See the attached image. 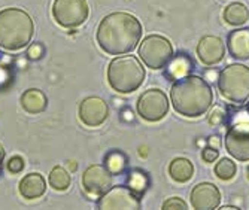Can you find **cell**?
Segmentation results:
<instances>
[{
	"label": "cell",
	"mask_w": 249,
	"mask_h": 210,
	"mask_svg": "<svg viewBox=\"0 0 249 210\" xmlns=\"http://www.w3.org/2000/svg\"><path fill=\"white\" fill-rule=\"evenodd\" d=\"M191 69H193L191 58L187 57L185 54H179L178 57H175L169 61L166 75L169 76V79H179V78L188 75Z\"/></svg>",
	"instance_id": "ffe728a7"
},
{
	"label": "cell",
	"mask_w": 249,
	"mask_h": 210,
	"mask_svg": "<svg viewBox=\"0 0 249 210\" xmlns=\"http://www.w3.org/2000/svg\"><path fill=\"white\" fill-rule=\"evenodd\" d=\"M139 57L149 69H163L173 58V46L161 35H149L141 42Z\"/></svg>",
	"instance_id": "8992f818"
},
{
	"label": "cell",
	"mask_w": 249,
	"mask_h": 210,
	"mask_svg": "<svg viewBox=\"0 0 249 210\" xmlns=\"http://www.w3.org/2000/svg\"><path fill=\"white\" fill-rule=\"evenodd\" d=\"M225 149L237 161H249V122L233 124L225 134Z\"/></svg>",
	"instance_id": "9c48e42d"
},
{
	"label": "cell",
	"mask_w": 249,
	"mask_h": 210,
	"mask_svg": "<svg viewBox=\"0 0 249 210\" xmlns=\"http://www.w3.org/2000/svg\"><path fill=\"white\" fill-rule=\"evenodd\" d=\"M145 81V69L134 55L117 57L109 63L107 82L118 92L127 94L138 89Z\"/></svg>",
	"instance_id": "277c9868"
},
{
	"label": "cell",
	"mask_w": 249,
	"mask_h": 210,
	"mask_svg": "<svg viewBox=\"0 0 249 210\" xmlns=\"http://www.w3.org/2000/svg\"><path fill=\"white\" fill-rule=\"evenodd\" d=\"M109 116V106L100 97H87L79 105V120L87 127H99Z\"/></svg>",
	"instance_id": "7c38bea8"
},
{
	"label": "cell",
	"mask_w": 249,
	"mask_h": 210,
	"mask_svg": "<svg viewBox=\"0 0 249 210\" xmlns=\"http://www.w3.org/2000/svg\"><path fill=\"white\" fill-rule=\"evenodd\" d=\"M89 8L87 0H55L53 15L61 27H79L87 21Z\"/></svg>",
	"instance_id": "52a82bcc"
},
{
	"label": "cell",
	"mask_w": 249,
	"mask_h": 210,
	"mask_svg": "<svg viewBox=\"0 0 249 210\" xmlns=\"http://www.w3.org/2000/svg\"><path fill=\"white\" fill-rule=\"evenodd\" d=\"M246 110H248V113H249V103H248V107H246Z\"/></svg>",
	"instance_id": "836d02e7"
},
{
	"label": "cell",
	"mask_w": 249,
	"mask_h": 210,
	"mask_svg": "<svg viewBox=\"0 0 249 210\" xmlns=\"http://www.w3.org/2000/svg\"><path fill=\"white\" fill-rule=\"evenodd\" d=\"M35 24L30 15L17 8L0 11V46L8 51H19L30 43Z\"/></svg>",
	"instance_id": "3957f363"
},
{
	"label": "cell",
	"mask_w": 249,
	"mask_h": 210,
	"mask_svg": "<svg viewBox=\"0 0 249 210\" xmlns=\"http://www.w3.org/2000/svg\"><path fill=\"white\" fill-rule=\"evenodd\" d=\"M191 206L197 210H211L216 209L221 203V192L216 185L211 182L197 183L190 195Z\"/></svg>",
	"instance_id": "4fadbf2b"
},
{
	"label": "cell",
	"mask_w": 249,
	"mask_h": 210,
	"mask_svg": "<svg viewBox=\"0 0 249 210\" xmlns=\"http://www.w3.org/2000/svg\"><path fill=\"white\" fill-rule=\"evenodd\" d=\"M187 207H188L187 203H185L182 198H179V197H170V198H167V200L163 203V209H164V210H173V209L185 210Z\"/></svg>",
	"instance_id": "d4e9b609"
},
{
	"label": "cell",
	"mask_w": 249,
	"mask_h": 210,
	"mask_svg": "<svg viewBox=\"0 0 249 210\" xmlns=\"http://www.w3.org/2000/svg\"><path fill=\"white\" fill-rule=\"evenodd\" d=\"M209 145L213 146V148H219V146H221V140H219V137H218V136H212V137L209 139Z\"/></svg>",
	"instance_id": "f546056e"
},
{
	"label": "cell",
	"mask_w": 249,
	"mask_h": 210,
	"mask_svg": "<svg viewBox=\"0 0 249 210\" xmlns=\"http://www.w3.org/2000/svg\"><path fill=\"white\" fill-rule=\"evenodd\" d=\"M21 105H22V109H24L27 113L36 115V113H40L47 109L48 100H47V96H45L40 89L30 88L26 92H22Z\"/></svg>",
	"instance_id": "e0dca14e"
},
{
	"label": "cell",
	"mask_w": 249,
	"mask_h": 210,
	"mask_svg": "<svg viewBox=\"0 0 249 210\" xmlns=\"http://www.w3.org/2000/svg\"><path fill=\"white\" fill-rule=\"evenodd\" d=\"M222 17L227 24H230L233 27H239V26H243L245 22H248L249 9L245 3L234 2V3H230L229 6H225Z\"/></svg>",
	"instance_id": "d6986e66"
},
{
	"label": "cell",
	"mask_w": 249,
	"mask_h": 210,
	"mask_svg": "<svg viewBox=\"0 0 249 210\" xmlns=\"http://www.w3.org/2000/svg\"><path fill=\"white\" fill-rule=\"evenodd\" d=\"M82 186L87 194L102 197L112 188V172L102 164L89 166L82 175Z\"/></svg>",
	"instance_id": "30bf717a"
},
{
	"label": "cell",
	"mask_w": 249,
	"mask_h": 210,
	"mask_svg": "<svg viewBox=\"0 0 249 210\" xmlns=\"http://www.w3.org/2000/svg\"><path fill=\"white\" fill-rule=\"evenodd\" d=\"M141 198L139 194L125 186H115L102 195L99 201V209H139Z\"/></svg>",
	"instance_id": "8fae6325"
},
{
	"label": "cell",
	"mask_w": 249,
	"mask_h": 210,
	"mask_svg": "<svg viewBox=\"0 0 249 210\" xmlns=\"http://www.w3.org/2000/svg\"><path fill=\"white\" fill-rule=\"evenodd\" d=\"M218 155H219L218 148H213V146H208V148L203 149V152H201V157H203V159H205L206 162H213L218 158Z\"/></svg>",
	"instance_id": "83f0119b"
},
{
	"label": "cell",
	"mask_w": 249,
	"mask_h": 210,
	"mask_svg": "<svg viewBox=\"0 0 249 210\" xmlns=\"http://www.w3.org/2000/svg\"><path fill=\"white\" fill-rule=\"evenodd\" d=\"M71 175L63 167H54L50 173V185L55 191H66L71 186Z\"/></svg>",
	"instance_id": "44dd1931"
},
{
	"label": "cell",
	"mask_w": 249,
	"mask_h": 210,
	"mask_svg": "<svg viewBox=\"0 0 249 210\" xmlns=\"http://www.w3.org/2000/svg\"><path fill=\"white\" fill-rule=\"evenodd\" d=\"M248 179H249V167H248Z\"/></svg>",
	"instance_id": "e575fe53"
},
{
	"label": "cell",
	"mask_w": 249,
	"mask_h": 210,
	"mask_svg": "<svg viewBox=\"0 0 249 210\" xmlns=\"http://www.w3.org/2000/svg\"><path fill=\"white\" fill-rule=\"evenodd\" d=\"M6 169L11 172V173H19L22 172V169H24V159H22L21 157H12L8 164H6Z\"/></svg>",
	"instance_id": "4316f807"
},
{
	"label": "cell",
	"mask_w": 249,
	"mask_h": 210,
	"mask_svg": "<svg viewBox=\"0 0 249 210\" xmlns=\"http://www.w3.org/2000/svg\"><path fill=\"white\" fill-rule=\"evenodd\" d=\"M227 48L233 58H249V29L233 30L227 37Z\"/></svg>",
	"instance_id": "9a60e30c"
},
{
	"label": "cell",
	"mask_w": 249,
	"mask_h": 210,
	"mask_svg": "<svg viewBox=\"0 0 249 210\" xmlns=\"http://www.w3.org/2000/svg\"><path fill=\"white\" fill-rule=\"evenodd\" d=\"M222 209L225 210V209H237V207H234V206H224Z\"/></svg>",
	"instance_id": "d6a6232c"
},
{
	"label": "cell",
	"mask_w": 249,
	"mask_h": 210,
	"mask_svg": "<svg viewBox=\"0 0 249 210\" xmlns=\"http://www.w3.org/2000/svg\"><path fill=\"white\" fill-rule=\"evenodd\" d=\"M127 158L121 152H110L106 157V167L112 172V175H118L125 169Z\"/></svg>",
	"instance_id": "603a6c76"
},
{
	"label": "cell",
	"mask_w": 249,
	"mask_h": 210,
	"mask_svg": "<svg viewBox=\"0 0 249 210\" xmlns=\"http://www.w3.org/2000/svg\"><path fill=\"white\" fill-rule=\"evenodd\" d=\"M29 58H32V60H37V58H40L42 57V54H43V48L40 45H37V43H35L33 46H30V50H29Z\"/></svg>",
	"instance_id": "f1b7e54d"
},
{
	"label": "cell",
	"mask_w": 249,
	"mask_h": 210,
	"mask_svg": "<svg viewBox=\"0 0 249 210\" xmlns=\"http://www.w3.org/2000/svg\"><path fill=\"white\" fill-rule=\"evenodd\" d=\"M218 89L225 100L245 103L249 99V67L240 63L225 66L218 76Z\"/></svg>",
	"instance_id": "5b68a950"
},
{
	"label": "cell",
	"mask_w": 249,
	"mask_h": 210,
	"mask_svg": "<svg viewBox=\"0 0 249 210\" xmlns=\"http://www.w3.org/2000/svg\"><path fill=\"white\" fill-rule=\"evenodd\" d=\"M3 158H5V149H3L2 143H0V164H2V161H3Z\"/></svg>",
	"instance_id": "1f68e13d"
},
{
	"label": "cell",
	"mask_w": 249,
	"mask_h": 210,
	"mask_svg": "<svg viewBox=\"0 0 249 210\" xmlns=\"http://www.w3.org/2000/svg\"><path fill=\"white\" fill-rule=\"evenodd\" d=\"M197 57L206 66H216L225 57V43L218 36H203L197 45Z\"/></svg>",
	"instance_id": "5bb4252c"
},
{
	"label": "cell",
	"mask_w": 249,
	"mask_h": 210,
	"mask_svg": "<svg viewBox=\"0 0 249 210\" xmlns=\"http://www.w3.org/2000/svg\"><path fill=\"white\" fill-rule=\"evenodd\" d=\"M224 120H225V112H224V109L221 106L213 107V110L211 112L209 118H208L211 125H219V124L224 122Z\"/></svg>",
	"instance_id": "484cf974"
},
{
	"label": "cell",
	"mask_w": 249,
	"mask_h": 210,
	"mask_svg": "<svg viewBox=\"0 0 249 210\" xmlns=\"http://www.w3.org/2000/svg\"><path fill=\"white\" fill-rule=\"evenodd\" d=\"M138 112L145 121H161L169 112V100L166 92L160 88H149L138 100Z\"/></svg>",
	"instance_id": "ba28073f"
},
{
	"label": "cell",
	"mask_w": 249,
	"mask_h": 210,
	"mask_svg": "<svg viewBox=\"0 0 249 210\" xmlns=\"http://www.w3.org/2000/svg\"><path fill=\"white\" fill-rule=\"evenodd\" d=\"M128 183H130V188L134 192H143L148 186V177L142 173V172H133L128 177Z\"/></svg>",
	"instance_id": "cb8c5ba5"
},
{
	"label": "cell",
	"mask_w": 249,
	"mask_h": 210,
	"mask_svg": "<svg viewBox=\"0 0 249 210\" xmlns=\"http://www.w3.org/2000/svg\"><path fill=\"white\" fill-rule=\"evenodd\" d=\"M236 173H237V166L230 158H221L215 164V175L221 180H230L236 176Z\"/></svg>",
	"instance_id": "7402d4cb"
},
{
	"label": "cell",
	"mask_w": 249,
	"mask_h": 210,
	"mask_svg": "<svg viewBox=\"0 0 249 210\" xmlns=\"http://www.w3.org/2000/svg\"><path fill=\"white\" fill-rule=\"evenodd\" d=\"M169 175L178 183L188 182L194 175V166L188 158L178 157L169 164Z\"/></svg>",
	"instance_id": "ac0fdd59"
},
{
	"label": "cell",
	"mask_w": 249,
	"mask_h": 210,
	"mask_svg": "<svg viewBox=\"0 0 249 210\" xmlns=\"http://www.w3.org/2000/svg\"><path fill=\"white\" fill-rule=\"evenodd\" d=\"M67 167L71 169V172H75L78 166H76V162H75V161H69V162H67Z\"/></svg>",
	"instance_id": "4dcf8cb0"
},
{
	"label": "cell",
	"mask_w": 249,
	"mask_h": 210,
	"mask_svg": "<svg viewBox=\"0 0 249 210\" xmlns=\"http://www.w3.org/2000/svg\"><path fill=\"white\" fill-rule=\"evenodd\" d=\"M170 100L178 113L196 118L211 109L213 103V91L203 78L185 75L173 82L170 88Z\"/></svg>",
	"instance_id": "7a4b0ae2"
},
{
	"label": "cell",
	"mask_w": 249,
	"mask_h": 210,
	"mask_svg": "<svg viewBox=\"0 0 249 210\" xmlns=\"http://www.w3.org/2000/svg\"><path fill=\"white\" fill-rule=\"evenodd\" d=\"M142 24L128 12H114L106 15L97 29V43L110 55L131 52L142 37Z\"/></svg>",
	"instance_id": "6da1fadb"
},
{
	"label": "cell",
	"mask_w": 249,
	"mask_h": 210,
	"mask_svg": "<svg viewBox=\"0 0 249 210\" xmlns=\"http://www.w3.org/2000/svg\"><path fill=\"white\" fill-rule=\"evenodd\" d=\"M45 191H47V182L39 173H30L19 182V194L27 200L39 198L45 194Z\"/></svg>",
	"instance_id": "2e32d148"
}]
</instances>
